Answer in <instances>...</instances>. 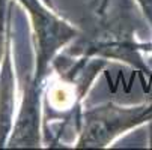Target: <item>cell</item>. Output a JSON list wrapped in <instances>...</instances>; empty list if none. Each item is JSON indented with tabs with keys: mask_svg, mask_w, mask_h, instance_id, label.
<instances>
[{
	"mask_svg": "<svg viewBox=\"0 0 152 150\" xmlns=\"http://www.w3.org/2000/svg\"><path fill=\"white\" fill-rule=\"evenodd\" d=\"M133 6L128 0H116L115 3H105L99 11L98 20L91 33L78 39L71 47V56L115 59L143 68L140 56V42L136 39Z\"/></svg>",
	"mask_w": 152,
	"mask_h": 150,
	"instance_id": "6da1fadb",
	"label": "cell"
},
{
	"mask_svg": "<svg viewBox=\"0 0 152 150\" xmlns=\"http://www.w3.org/2000/svg\"><path fill=\"white\" fill-rule=\"evenodd\" d=\"M152 120V99L140 105L122 107L107 102L83 113L77 149H104L124 132Z\"/></svg>",
	"mask_w": 152,
	"mask_h": 150,
	"instance_id": "7a4b0ae2",
	"label": "cell"
},
{
	"mask_svg": "<svg viewBox=\"0 0 152 150\" xmlns=\"http://www.w3.org/2000/svg\"><path fill=\"white\" fill-rule=\"evenodd\" d=\"M23 5L32 17L36 39V72L33 80L42 84L57 51L77 36V30L38 0H26Z\"/></svg>",
	"mask_w": 152,
	"mask_h": 150,
	"instance_id": "3957f363",
	"label": "cell"
},
{
	"mask_svg": "<svg viewBox=\"0 0 152 150\" xmlns=\"http://www.w3.org/2000/svg\"><path fill=\"white\" fill-rule=\"evenodd\" d=\"M42 84L30 80L24 89L23 105L14 125L12 135L8 140L9 147H39L41 131H39V99Z\"/></svg>",
	"mask_w": 152,
	"mask_h": 150,
	"instance_id": "277c9868",
	"label": "cell"
},
{
	"mask_svg": "<svg viewBox=\"0 0 152 150\" xmlns=\"http://www.w3.org/2000/svg\"><path fill=\"white\" fill-rule=\"evenodd\" d=\"M12 113H14V72L11 66L9 42L5 53V60L0 72V147L8 143L12 132Z\"/></svg>",
	"mask_w": 152,
	"mask_h": 150,
	"instance_id": "5b68a950",
	"label": "cell"
},
{
	"mask_svg": "<svg viewBox=\"0 0 152 150\" xmlns=\"http://www.w3.org/2000/svg\"><path fill=\"white\" fill-rule=\"evenodd\" d=\"M6 6V0H0V63H2V57L3 54L6 53V48H8V42H6V45H5V9Z\"/></svg>",
	"mask_w": 152,
	"mask_h": 150,
	"instance_id": "8992f818",
	"label": "cell"
},
{
	"mask_svg": "<svg viewBox=\"0 0 152 150\" xmlns=\"http://www.w3.org/2000/svg\"><path fill=\"white\" fill-rule=\"evenodd\" d=\"M137 3H139L145 18L148 20L149 26L152 27V0H137Z\"/></svg>",
	"mask_w": 152,
	"mask_h": 150,
	"instance_id": "52a82bcc",
	"label": "cell"
},
{
	"mask_svg": "<svg viewBox=\"0 0 152 150\" xmlns=\"http://www.w3.org/2000/svg\"><path fill=\"white\" fill-rule=\"evenodd\" d=\"M140 48L145 50V51H152V44H142Z\"/></svg>",
	"mask_w": 152,
	"mask_h": 150,
	"instance_id": "ba28073f",
	"label": "cell"
},
{
	"mask_svg": "<svg viewBox=\"0 0 152 150\" xmlns=\"http://www.w3.org/2000/svg\"><path fill=\"white\" fill-rule=\"evenodd\" d=\"M149 132H151V138H149V146L152 147V120H151V126H149Z\"/></svg>",
	"mask_w": 152,
	"mask_h": 150,
	"instance_id": "9c48e42d",
	"label": "cell"
},
{
	"mask_svg": "<svg viewBox=\"0 0 152 150\" xmlns=\"http://www.w3.org/2000/svg\"><path fill=\"white\" fill-rule=\"evenodd\" d=\"M42 2L45 3V6H50V8H53V3H51V0H42Z\"/></svg>",
	"mask_w": 152,
	"mask_h": 150,
	"instance_id": "30bf717a",
	"label": "cell"
},
{
	"mask_svg": "<svg viewBox=\"0 0 152 150\" xmlns=\"http://www.w3.org/2000/svg\"><path fill=\"white\" fill-rule=\"evenodd\" d=\"M18 2H21V3H24V2H26V0H18Z\"/></svg>",
	"mask_w": 152,
	"mask_h": 150,
	"instance_id": "8fae6325",
	"label": "cell"
}]
</instances>
